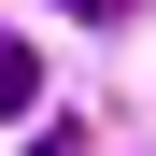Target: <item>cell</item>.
I'll list each match as a JSON object with an SVG mask.
<instances>
[{"label":"cell","instance_id":"obj_1","mask_svg":"<svg viewBox=\"0 0 156 156\" xmlns=\"http://www.w3.org/2000/svg\"><path fill=\"white\" fill-rule=\"evenodd\" d=\"M43 114V57H29V43H0V128H29Z\"/></svg>","mask_w":156,"mask_h":156},{"label":"cell","instance_id":"obj_2","mask_svg":"<svg viewBox=\"0 0 156 156\" xmlns=\"http://www.w3.org/2000/svg\"><path fill=\"white\" fill-rule=\"evenodd\" d=\"M29 156H99V142H85L71 114H43V128H29Z\"/></svg>","mask_w":156,"mask_h":156},{"label":"cell","instance_id":"obj_3","mask_svg":"<svg viewBox=\"0 0 156 156\" xmlns=\"http://www.w3.org/2000/svg\"><path fill=\"white\" fill-rule=\"evenodd\" d=\"M57 14H114V0H57Z\"/></svg>","mask_w":156,"mask_h":156}]
</instances>
